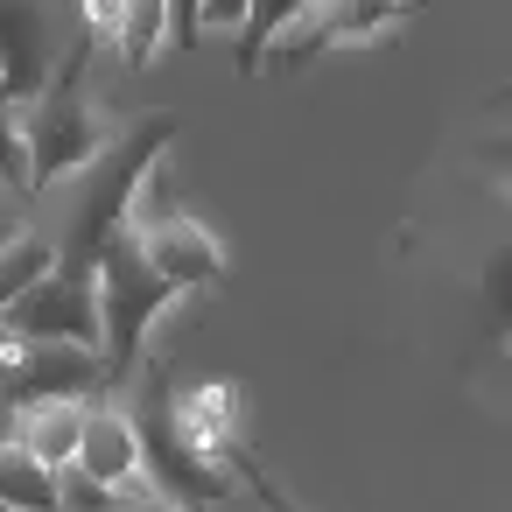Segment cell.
I'll return each mask as SVG.
<instances>
[{"mask_svg": "<svg viewBox=\"0 0 512 512\" xmlns=\"http://www.w3.org/2000/svg\"><path fill=\"white\" fill-rule=\"evenodd\" d=\"M169 141H176V113L113 120V134H106L78 169H64L50 190L29 197V225L50 239V253H57L64 274H92L99 246H106L120 225H134L141 190H148V176L162 169Z\"/></svg>", "mask_w": 512, "mask_h": 512, "instance_id": "obj_1", "label": "cell"}, {"mask_svg": "<svg viewBox=\"0 0 512 512\" xmlns=\"http://www.w3.org/2000/svg\"><path fill=\"white\" fill-rule=\"evenodd\" d=\"M92 50H99V36H71V50L50 64V78L15 106V127H22V148H29V197L36 190H50L64 169H78L106 134H113V120H99V106H92V85H85V71H92Z\"/></svg>", "mask_w": 512, "mask_h": 512, "instance_id": "obj_2", "label": "cell"}, {"mask_svg": "<svg viewBox=\"0 0 512 512\" xmlns=\"http://www.w3.org/2000/svg\"><path fill=\"white\" fill-rule=\"evenodd\" d=\"M92 302H99V365H106V379H113V393H120V386L141 372L148 330L162 323L169 302H183V288H169V281L148 267L134 225H120V232L99 246V260H92Z\"/></svg>", "mask_w": 512, "mask_h": 512, "instance_id": "obj_3", "label": "cell"}, {"mask_svg": "<svg viewBox=\"0 0 512 512\" xmlns=\"http://www.w3.org/2000/svg\"><path fill=\"white\" fill-rule=\"evenodd\" d=\"M127 386H134V400H120V407H127V421H134L141 484L162 491V498L183 505V512H211V505H225V498L239 491V477L218 470V463H204V456L190 449V435L176 428V379H169L162 365H148V372H134Z\"/></svg>", "mask_w": 512, "mask_h": 512, "instance_id": "obj_4", "label": "cell"}, {"mask_svg": "<svg viewBox=\"0 0 512 512\" xmlns=\"http://www.w3.org/2000/svg\"><path fill=\"white\" fill-rule=\"evenodd\" d=\"M113 393L92 344H36V337H0V407L29 400H99Z\"/></svg>", "mask_w": 512, "mask_h": 512, "instance_id": "obj_5", "label": "cell"}, {"mask_svg": "<svg viewBox=\"0 0 512 512\" xmlns=\"http://www.w3.org/2000/svg\"><path fill=\"white\" fill-rule=\"evenodd\" d=\"M71 36L78 29L57 0H0V106H22L71 50Z\"/></svg>", "mask_w": 512, "mask_h": 512, "instance_id": "obj_6", "label": "cell"}, {"mask_svg": "<svg viewBox=\"0 0 512 512\" xmlns=\"http://www.w3.org/2000/svg\"><path fill=\"white\" fill-rule=\"evenodd\" d=\"M0 337L92 344V351H99V302H92V274H64V267H50L36 288H22L8 309H0Z\"/></svg>", "mask_w": 512, "mask_h": 512, "instance_id": "obj_7", "label": "cell"}, {"mask_svg": "<svg viewBox=\"0 0 512 512\" xmlns=\"http://www.w3.org/2000/svg\"><path fill=\"white\" fill-rule=\"evenodd\" d=\"M134 239H141V253H148V267L169 281V288H211L218 274H225V246L197 225V218H183V211H162V218H134Z\"/></svg>", "mask_w": 512, "mask_h": 512, "instance_id": "obj_8", "label": "cell"}, {"mask_svg": "<svg viewBox=\"0 0 512 512\" xmlns=\"http://www.w3.org/2000/svg\"><path fill=\"white\" fill-rule=\"evenodd\" d=\"M386 22H400V0H302V15L267 50L288 64V57H316V50H337V43H365Z\"/></svg>", "mask_w": 512, "mask_h": 512, "instance_id": "obj_9", "label": "cell"}, {"mask_svg": "<svg viewBox=\"0 0 512 512\" xmlns=\"http://www.w3.org/2000/svg\"><path fill=\"white\" fill-rule=\"evenodd\" d=\"M71 463L92 470L99 484H127V477H141V449H134V421H127L120 393L85 400V421H78V449H71Z\"/></svg>", "mask_w": 512, "mask_h": 512, "instance_id": "obj_10", "label": "cell"}, {"mask_svg": "<svg viewBox=\"0 0 512 512\" xmlns=\"http://www.w3.org/2000/svg\"><path fill=\"white\" fill-rule=\"evenodd\" d=\"M78 421H85V400H29L8 414V442L22 456H36L43 470H64L78 449Z\"/></svg>", "mask_w": 512, "mask_h": 512, "instance_id": "obj_11", "label": "cell"}, {"mask_svg": "<svg viewBox=\"0 0 512 512\" xmlns=\"http://www.w3.org/2000/svg\"><path fill=\"white\" fill-rule=\"evenodd\" d=\"M0 505L8 512H57V470L22 456L8 435H0Z\"/></svg>", "mask_w": 512, "mask_h": 512, "instance_id": "obj_12", "label": "cell"}, {"mask_svg": "<svg viewBox=\"0 0 512 512\" xmlns=\"http://www.w3.org/2000/svg\"><path fill=\"white\" fill-rule=\"evenodd\" d=\"M50 267H57L50 239H43L36 225H22V232H15L8 246H0V309H8V302H15L22 288H36V281H43Z\"/></svg>", "mask_w": 512, "mask_h": 512, "instance_id": "obj_13", "label": "cell"}, {"mask_svg": "<svg viewBox=\"0 0 512 512\" xmlns=\"http://www.w3.org/2000/svg\"><path fill=\"white\" fill-rule=\"evenodd\" d=\"M127 64H155V50L169 43V0H120V29H113Z\"/></svg>", "mask_w": 512, "mask_h": 512, "instance_id": "obj_14", "label": "cell"}, {"mask_svg": "<svg viewBox=\"0 0 512 512\" xmlns=\"http://www.w3.org/2000/svg\"><path fill=\"white\" fill-rule=\"evenodd\" d=\"M302 15V0H246L239 15V71H260L267 64V43Z\"/></svg>", "mask_w": 512, "mask_h": 512, "instance_id": "obj_15", "label": "cell"}, {"mask_svg": "<svg viewBox=\"0 0 512 512\" xmlns=\"http://www.w3.org/2000/svg\"><path fill=\"white\" fill-rule=\"evenodd\" d=\"M57 512H120V484H99L92 470L64 463L57 470Z\"/></svg>", "mask_w": 512, "mask_h": 512, "instance_id": "obj_16", "label": "cell"}, {"mask_svg": "<svg viewBox=\"0 0 512 512\" xmlns=\"http://www.w3.org/2000/svg\"><path fill=\"white\" fill-rule=\"evenodd\" d=\"M0 190H15V197H29V148H22L15 106H0Z\"/></svg>", "mask_w": 512, "mask_h": 512, "instance_id": "obj_17", "label": "cell"}, {"mask_svg": "<svg viewBox=\"0 0 512 512\" xmlns=\"http://www.w3.org/2000/svg\"><path fill=\"white\" fill-rule=\"evenodd\" d=\"M169 43L176 50H197L204 29H197V0H169Z\"/></svg>", "mask_w": 512, "mask_h": 512, "instance_id": "obj_18", "label": "cell"}, {"mask_svg": "<svg viewBox=\"0 0 512 512\" xmlns=\"http://www.w3.org/2000/svg\"><path fill=\"white\" fill-rule=\"evenodd\" d=\"M120 512H183V505H169L162 491H148L141 477H127V484H120Z\"/></svg>", "mask_w": 512, "mask_h": 512, "instance_id": "obj_19", "label": "cell"}, {"mask_svg": "<svg viewBox=\"0 0 512 512\" xmlns=\"http://www.w3.org/2000/svg\"><path fill=\"white\" fill-rule=\"evenodd\" d=\"M239 15H246V0H197V29L211 36V29H239Z\"/></svg>", "mask_w": 512, "mask_h": 512, "instance_id": "obj_20", "label": "cell"}, {"mask_svg": "<svg viewBox=\"0 0 512 512\" xmlns=\"http://www.w3.org/2000/svg\"><path fill=\"white\" fill-rule=\"evenodd\" d=\"M29 225V197H15V190H0V246H8L15 232Z\"/></svg>", "mask_w": 512, "mask_h": 512, "instance_id": "obj_21", "label": "cell"}, {"mask_svg": "<svg viewBox=\"0 0 512 512\" xmlns=\"http://www.w3.org/2000/svg\"><path fill=\"white\" fill-rule=\"evenodd\" d=\"M211 512H260V505H246V498L232 491V498H225V505H211Z\"/></svg>", "mask_w": 512, "mask_h": 512, "instance_id": "obj_22", "label": "cell"}, {"mask_svg": "<svg viewBox=\"0 0 512 512\" xmlns=\"http://www.w3.org/2000/svg\"><path fill=\"white\" fill-rule=\"evenodd\" d=\"M0 435H8V407H0Z\"/></svg>", "mask_w": 512, "mask_h": 512, "instance_id": "obj_23", "label": "cell"}, {"mask_svg": "<svg viewBox=\"0 0 512 512\" xmlns=\"http://www.w3.org/2000/svg\"><path fill=\"white\" fill-rule=\"evenodd\" d=\"M0 512H8V505H0Z\"/></svg>", "mask_w": 512, "mask_h": 512, "instance_id": "obj_24", "label": "cell"}]
</instances>
